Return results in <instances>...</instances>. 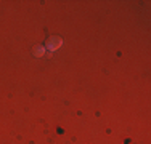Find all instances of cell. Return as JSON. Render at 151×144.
<instances>
[{
	"instance_id": "6da1fadb",
	"label": "cell",
	"mask_w": 151,
	"mask_h": 144,
	"mask_svg": "<svg viewBox=\"0 0 151 144\" xmlns=\"http://www.w3.org/2000/svg\"><path fill=\"white\" fill-rule=\"evenodd\" d=\"M61 46H63V38L61 37H50L48 42H47V46L45 48L48 50V51H56V50H60Z\"/></svg>"
},
{
	"instance_id": "7a4b0ae2",
	"label": "cell",
	"mask_w": 151,
	"mask_h": 144,
	"mask_svg": "<svg viewBox=\"0 0 151 144\" xmlns=\"http://www.w3.org/2000/svg\"><path fill=\"white\" fill-rule=\"evenodd\" d=\"M45 51H47V48L44 45H37V46H34V56L35 58H42V56H45Z\"/></svg>"
}]
</instances>
